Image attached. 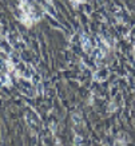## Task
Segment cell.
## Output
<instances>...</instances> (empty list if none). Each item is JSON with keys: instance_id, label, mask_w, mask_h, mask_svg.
I'll return each instance as SVG.
<instances>
[{"instance_id": "obj_1", "label": "cell", "mask_w": 135, "mask_h": 146, "mask_svg": "<svg viewBox=\"0 0 135 146\" xmlns=\"http://www.w3.org/2000/svg\"><path fill=\"white\" fill-rule=\"evenodd\" d=\"M75 3H80V1H82V0H74Z\"/></svg>"}]
</instances>
